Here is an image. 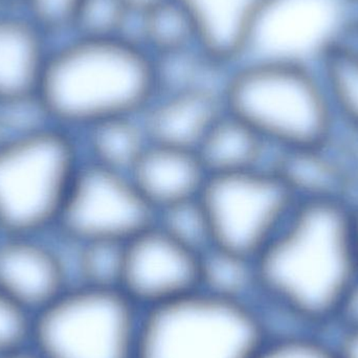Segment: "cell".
I'll return each instance as SVG.
<instances>
[{
	"label": "cell",
	"mask_w": 358,
	"mask_h": 358,
	"mask_svg": "<svg viewBox=\"0 0 358 358\" xmlns=\"http://www.w3.org/2000/svg\"><path fill=\"white\" fill-rule=\"evenodd\" d=\"M254 358H340L325 345L302 334L267 338Z\"/></svg>",
	"instance_id": "4316f807"
},
{
	"label": "cell",
	"mask_w": 358,
	"mask_h": 358,
	"mask_svg": "<svg viewBox=\"0 0 358 358\" xmlns=\"http://www.w3.org/2000/svg\"><path fill=\"white\" fill-rule=\"evenodd\" d=\"M2 138V134H1V132H0V140H1Z\"/></svg>",
	"instance_id": "d590c367"
},
{
	"label": "cell",
	"mask_w": 358,
	"mask_h": 358,
	"mask_svg": "<svg viewBox=\"0 0 358 358\" xmlns=\"http://www.w3.org/2000/svg\"><path fill=\"white\" fill-rule=\"evenodd\" d=\"M358 15L348 0H264L242 61L317 65L357 35Z\"/></svg>",
	"instance_id": "ba28073f"
},
{
	"label": "cell",
	"mask_w": 358,
	"mask_h": 358,
	"mask_svg": "<svg viewBox=\"0 0 358 358\" xmlns=\"http://www.w3.org/2000/svg\"><path fill=\"white\" fill-rule=\"evenodd\" d=\"M82 0H18L19 13L37 27L48 41L71 36Z\"/></svg>",
	"instance_id": "d4e9b609"
},
{
	"label": "cell",
	"mask_w": 358,
	"mask_h": 358,
	"mask_svg": "<svg viewBox=\"0 0 358 358\" xmlns=\"http://www.w3.org/2000/svg\"><path fill=\"white\" fill-rule=\"evenodd\" d=\"M123 1L125 2L126 6L130 10L145 13L155 6H159L165 0H123Z\"/></svg>",
	"instance_id": "f546056e"
},
{
	"label": "cell",
	"mask_w": 358,
	"mask_h": 358,
	"mask_svg": "<svg viewBox=\"0 0 358 358\" xmlns=\"http://www.w3.org/2000/svg\"><path fill=\"white\" fill-rule=\"evenodd\" d=\"M155 217L129 173L83 159L52 233L71 243H126L152 227Z\"/></svg>",
	"instance_id": "9c48e42d"
},
{
	"label": "cell",
	"mask_w": 358,
	"mask_h": 358,
	"mask_svg": "<svg viewBox=\"0 0 358 358\" xmlns=\"http://www.w3.org/2000/svg\"><path fill=\"white\" fill-rule=\"evenodd\" d=\"M48 38L19 12L0 16V103L37 94Z\"/></svg>",
	"instance_id": "2e32d148"
},
{
	"label": "cell",
	"mask_w": 358,
	"mask_h": 358,
	"mask_svg": "<svg viewBox=\"0 0 358 358\" xmlns=\"http://www.w3.org/2000/svg\"><path fill=\"white\" fill-rule=\"evenodd\" d=\"M221 94L225 111L273 151L325 146L340 130L317 65L242 61L229 69Z\"/></svg>",
	"instance_id": "3957f363"
},
{
	"label": "cell",
	"mask_w": 358,
	"mask_h": 358,
	"mask_svg": "<svg viewBox=\"0 0 358 358\" xmlns=\"http://www.w3.org/2000/svg\"><path fill=\"white\" fill-rule=\"evenodd\" d=\"M193 24L198 46L227 69L241 62L264 0H176Z\"/></svg>",
	"instance_id": "9a60e30c"
},
{
	"label": "cell",
	"mask_w": 358,
	"mask_h": 358,
	"mask_svg": "<svg viewBox=\"0 0 358 358\" xmlns=\"http://www.w3.org/2000/svg\"><path fill=\"white\" fill-rule=\"evenodd\" d=\"M336 315L342 317L348 331L358 329V278L343 299Z\"/></svg>",
	"instance_id": "83f0119b"
},
{
	"label": "cell",
	"mask_w": 358,
	"mask_h": 358,
	"mask_svg": "<svg viewBox=\"0 0 358 358\" xmlns=\"http://www.w3.org/2000/svg\"><path fill=\"white\" fill-rule=\"evenodd\" d=\"M336 138L325 146L273 151L271 168L296 201L309 199H358V180L351 165L340 155Z\"/></svg>",
	"instance_id": "4fadbf2b"
},
{
	"label": "cell",
	"mask_w": 358,
	"mask_h": 358,
	"mask_svg": "<svg viewBox=\"0 0 358 358\" xmlns=\"http://www.w3.org/2000/svg\"><path fill=\"white\" fill-rule=\"evenodd\" d=\"M338 128L358 138V39L357 36L320 62Z\"/></svg>",
	"instance_id": "ffe728a7"
},
{
	"label": "cell",
	"mask_w": 358,
	"mask_h": 358,
	"mask_svg": "<svg viewBox=\"0 0 358 358\" xmlns=\"http://www.w3.org/2000/svg\"><path fill=\"white\" fill-rule=\"evenodd\" d=\"M355 36H357V38L358 39V27H357V35H355Z\"/></svg>",
	"instance_id": "e575fe53"
},
{
	"label": "cell",
	"mask_w": 358,
	"mask_h": 358,
	"mask_svg": "<svg viewBox=\"0 0 358 358\" xmlns=\"http://www.w3.org/2000/svg\"><path fill=\"white\" fill-rule=\"evenodd\" d=\"M265 340L252 304L198 289L142 311L136 358H254Z\"/></svg>",
	"instance_id": "5b68a950"
},
{
	"label": "cell",
	"mask_w": 358,
	"mask_h": 358,
	"mask_svg": "<svg viewBox=\"0 0 358 358\" xmlns=\"http://www.w3.org/2000/svg\"><path fill=\"white\" fill-rule=\"evenodd\" d=\"M225 113L221 90L159 92L141 115L153 144L196 150Z\"/></svg>",
	"instance_id": "7c38bea8"
},
{
	"label": "cell",
	"mask_w": 358,
	"mask_h": 358,
	"mask_svg": "<svg viewBox=\"0 0 358 358\" xmlns=\"http://www.w3.org/2000/svg\"><path fill=\"white\" fill-rule=\"evenodd\" d=\"M338 353L340 358H358V329L348 331Z\"/></svg>",
	"instance_id": "f1b7e54d"
},
{
	"label": "cell",
	"mask_w": 358,
	"mask_h": 358,
	"mask_svg": "<svg viewBox=\"0 0 358 358\" xmlns=\"http://www.w3.org/2000/svg\"><path fill=\"white\" fill-rule=\"evenodd\" d=\"M143 34L145 48L153 57L197 44L193 24L176 0H165L145 12Z\"/></svg>",
	"instance_id": "7402d4cb"
},
{
	"label": "cell",
	"mask_w": 358,
	"mask_h": 358,
	"mask_svg": "<svg viewBox=\"0 0 358 358\" xmlns=\"http://www.w3.org/2000/svg\"><path fill=\"white\" fill-rule=\"evenodd\" d=\"M159 92L152 55L120 38L50 44L37 96L50 123L78 134L111 117L141 115Z\"/></svg>",
	"instance_id": "7a4b0ae2"
},
{
	"label": "cell",
	"mask_w": 358,
	"mask_h": 358,
	"mask_svg": "<svg viewBox=\"0 0 358 358\" xmlns=\"http://www.w3.org/2000/svg\"><path fill=\"white\" fill-rule=\"evenodd\" d=\"M129 174L155 213L199 197L208 178L196 150L153 143Z\"/></svg>",
	"instance_id": "5bb4252c"
},
{
	"label": "cell",
	"mask_w": 358,
	"mask_h": 358,
	"mask_svg": "<svg viewBox=\"0 0 358 358\" xmlns=\"http://www.w3.org/2000/svg\"><path fill=\"white\" fill-rule=\"evenodd\" d=\"M0 358H45L43 355H40L35 348L29 346L24 347V348L20 349V350L15 351V352L10 353V355H4Z\"/></svg>",
	"instance_id": "4dcf8cb0"
},
{
	"label": "cell",
	"mask_w": 358,
	"mask_h": 358,
	"mask_svg": "<svg viewBox=\"0 0 358 358\" xmlns=\"http://www.w3.org/2000/svg\"><path fill=\"white\" fill-rule=\"evenodd\" d=\"M155 225L174 241L197 254L213 246L210 221L199 197L159 210Z\"/></svg>",
	"instance_id": "603a6c76"
},
{
	"label": "cell",
	"mask_w": 358,
	"mask_h": 358,
	"mask_svg": "<svg viewBox=\"0 0 358 358\" xmlns=\"http://www.w3.org/2000/svg\"><path fill=\"white\" fill-rule=\"evenodd\" d=\"M199 198L210 221L213 245L254 260L271 244L296 203L268 167L208 176Z\"/></svg>",
	"instance_id": "52a82bcc"
},
{
	"label": "cell",
	"mask_w": 358,
	"mask_h": 358,
	"mask_svg": "<svg viewBox=\"0 0 358 358\" xmlns=\"http://www.w3.org/2000/svg\"><path fill=\"white\" fill-rule=\"evenodd\" d=\"M43 236L0 235V290L33 315L73 285L64 243Z\"/></svg>",
	"instance_id": "8fae6325"
},
{
	"label": "cell",
	"mask_w": 358,
	"mask_h": 358,
	"mask_svg": "<svg viewBox=\"0 0 358 358\" xmlns=\"http://www.w3.org/2000/svg\"><path fill=\"white\" fill-rule=\"evenodd\" d=\"M349 3L351 4L353 8H355V12L358 15V0H348Z\"/></svg>",
	"instance_id": "836d02e7"
},
{
	"label": "cell",
	"mask_w": 358,
	"mask_h": 358,
	"mask_svg": "<svg viewBox=\"0 0 358 358\" xmlns=\"http://www.w3.org/2000/svg\"><path fill=\"white\" fill-rule=\"evenodd\" d=\"M208 176L268 167L273 150L248 124L225 111L196 149Z\"/></svg>",
	"instance_id": "e0dca14e"
},
{
	"label": "cell",
	"mask_w": 358,
	"mask_h": 358,
	"mask_svg": "<svg viewBox=\"0 0 358 358\" xmlns=\"http://www.w3.org/2000/svg\"><path fill=\"white\" fill-rule=\"evenodd\" d=\"M120 289L141 311L199 289V254L152 225L125 243Z\"/></svg>",
	"instance_id": "30bf717a"
},
{
	"label": "cell",
	"mask_w": 358,
	"mask_h": 358,
	"mask_svg": "<svg viewBox=\"0 0 358 358\" xmlns=\"http://www.w3.org/2000/svg\"><path fill=\"white\" fill-rule=\"evenodd\" d=\"M64 240V239H63ZM73 285L120 289L123 275L125 243L66 241Z\"/></svg>",
	"instance_id": "44dd1931"
},
{
	"label": "cell",
	"mask_w": 358,
	"mask_h": 358,
	"mask_svg": "<svg viewBox=\"0 0 358 358\" xmlns=\"http://www.w3.org/2000/svg\"><path fill=\"white\" fill-rule=\"evenodd\" d=\"M34 315L0 290V357L29 346Z\"/></svg>",
	"instance_id": "484cf974"
},
{
	"label": "cell",
	"mask_w": 358,
	"mask_h": 358,
	"mask_svg": "<svg viewBox=\"0 0 358 358\" xmlns=\"http://www.w3.org/2000/svg\"><path fill=\"white\" fill-rule=\"evenodd\" d=\"M19 12L18 0H0V16Z\"/></svg>",
	"instance_id": "d6a6232c"
},
{
	"label": "cell",
	"mask_w": 358,
	"mask_h": 358,
	"mask_svg": "<svg viewBox=\"0 0 358 358\" xmlns=\"http://www.w3.org/2000/svg\"><path fill=\"white\" fill-rule=\"evenodd\" d=\"M199 290L222 300L252 304L259 292L256 260L210 246L199 255Z\"/></svg>",
	"instance_id": "d6986e66"
},
{
	"label": "cell",
	"mask_w": 358,
	"mask_h": 358,
	"mask_svg": "<svg viewBox=\"0 0 358 358\" xmlns=\"http://www.w3.org/2000/svg\"><path fill=\"white\" fill-rule=\"evenodd\" d=\"M353 239H355V255L358 267V200L352 203Z\"/></svg>",
	"instance_id": "1f68e13d"
},
{
	"label": "cell",
	"mask_w": 358,
	"mask_h": 358,
	"mask_svg": "<svg viewBox=\"0 0 358 358\" xmlns=\"http://www.w3.org/2000/svg\"><path fill=\"white\" fill-rule=\"evenodd\" d=\"M128 13L123 0H82L71 36L84 39L119 38Z\"/></svg>",
	"instance_id": "cb8c5ba5"
},
{
	"label": "cell",
	"mask_w": 358,
	"mask_h": 358,
	"mask_svg": "<svg viewBox=\"0 0 358 358\" xmlns=\"http://www.w3.org/2000/svg\"><path fill=\"white\" fill-rule=\"evenodd\" d=\"M83 163L77 134L50 124L0 140V235L52 234Z\"/></svg>",
	"instance_id": "277c9868"
},
{
	"label": "cell",
	"mask_w": 358,
	"mask_h": 358,
	"mask_svg": "<svg viewBox=\"0 0 358 358\" xmlns=\"http://www.w3.org/2000/svg\"><path fill=\"white\" fill-rule=\"evenodd\" d=\"M84 161L130 173L151 144L141 115L111 117L77 134Z\"/></svg>",
	"instance_id": "ac0fdd59"
},
{
	"label": "cell",
	"mask_w": 358,
	"mask_h": 358,
	"mask_svg": "<svg viewBox=\"0 0 358 358\" xmlns=\"http://www.w3.org/2000/svg\"><path fill=\"white\" fill-rule=\"evenodd\" d=\"M141 320L121 289L75 284L34 315L31 345L45 358H136Z\"/></svg>",
	"instance_id": "8992f818"
},
{
	"label": "cell",
	"mask_w": 358,
	"mask_h": 358,
	"mask_svg": "<svg viewBox=\"0 0 358 358\" xmlns=\"http://www.w3.org/2000/svg\"><path fill=\"white\" fill-rule=\"evenodd\" d=\"M256 262V302L289 322L313 323L336 315L358 278L352 203L296 201Z\"/></svg>",
	"instance_id": "6da1fadb"
}]
</instances>
